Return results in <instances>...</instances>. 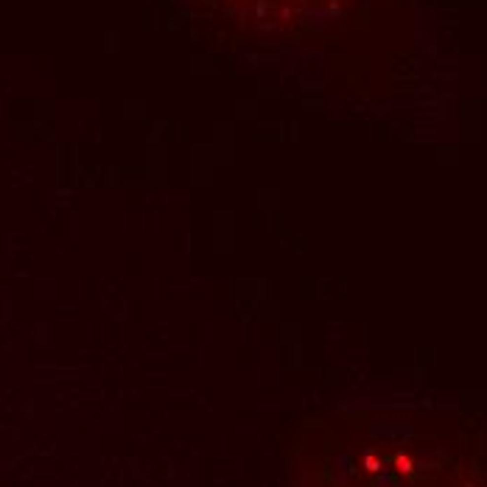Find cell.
I'll return each instance as SVG.
<instances>
[{
  "label": "cell",
  "instance_id": "1",
  "mask_svg": "<svg viewBox=\"0 0 487 487\" xmlns=\"http://www.w3.org/2000/svg\"><path fill=\"white\" fill-rule=\"evenodd\" d=\"M395 468H398L400 473H409L412 470V459L409 456H398V459H395Z\"/></svg>",
  "mask_w": 487,
  "mask_h": 487
}]
</instances>
